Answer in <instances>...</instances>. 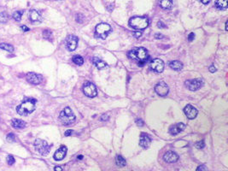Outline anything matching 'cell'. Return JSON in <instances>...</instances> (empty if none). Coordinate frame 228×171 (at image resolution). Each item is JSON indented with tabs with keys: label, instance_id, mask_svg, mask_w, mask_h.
<instances>
[{
	"label": "cell",
	"instance_id": "obj_7",
	"mask_svg": "<svg viewBox=\"0 0 228 171\" xmlns=\"http://www.w3.org/2000/svg\"><path fill=\"white\" fill-rule=\"evenodd\" d=\"M83 92L85 95L87 96L89 98H94L96 97L97 94V91L96 86L92 82H86L84 84L83 86Z\"/></svg>",
	"mask_w": 228,
	"mask_h": 171
},
{
	"label": "cell",
	"instance_id": "obj_34",
	"mask_svg": "<svg viewBox=\"0 0 228 171\" xmlns=\"http://www.w3.org/2000/svg\"><path fill=\"white\" fill-rule=\"evenodd\" d=\"M196 171H208V169H207V167L205 166V165H200V166H198L197 167V169H196Z\"/></svg>",
	"mask_w": 228,
	"mask_h": 171
},
{
	"label": "cell",
	"instance_id": "obj_45",
	"mask_svg": "<svg viewBox=\"0 0 228 171\" xmlns=\"http://www.w3.org/2000/svg\"><path fill=\"white\" fill-rule=\"evenodd\" d=\"M200 2H202L203 4H208L209 2H210V0H199Z\"/></svg>",
	"mask_w": 228,
	"mask_h": 171
},
{
	"label": "cell",
	"instance_id": "obj_41",
	"mask_svg": "<svg viewBox=\"0 0 228 171\" xmlns=\"http://www.w3.org/2000/svg\"><path fill=\"white\" fill-rule=\"evenodd\" d=\"M163 37L164 36L162 35V34H161V33H156V35H155V38H156V39H163Z\"/></svg>",
	"mask_w": 228,
	"mask_h": 171
},
{
	"label": "cell",
	"instance_id": "obj_13",
	"mask_svg": "<svg viewBox=\"0 0 228 171\" xmlns=\"http://www.w3.org/2000/svg\"><path fill=\"white\" fill-rule=\"evenodd\" d=\"M184 112L185 115L189 119H194L197 115V110L196 108L193 107L191 104H187L184 109Z\"/></svg>",
	"mask_w": 228,
	"mask_h": 171
},
{
	"label": "cell",
	"instance_id": "obj_16",
	"mask_svg": "<svg viewBox=\"0 0 228 171\" xmlns=\"http://www.w3.org/2000/svg\"><path fill=\"white\" fill-rule=\"evenodd\" d=\"M67 151H68V149L65 146H62L57 151L55 152L54 154V159L56 160V161H61L63 160L66 157V154H67Z\"/></svg>",
	"mask_w": 228,
	"mask_h": 171
},
{
	"label": "cell",
	"instance_id": "obj_11",
	"mask_svg": "<svg viewBox=\"0 0 228 171\" xmlns=\"http://www.w3.org/2000/svg\"><path fill=\"white\" fill-rule=\"evenodd\" d=\"M155 91L161 97H165V96L168 95V91H169V88H168V85L163 82V81H161L159 83H157L155 87Z\"/></svg>",
	"mask_w": 228,
	"mask_h": 171
},
{
	"label": "cell",
	"instance_id": "obj_5",
	"mask_svg": "<svg viewBox=\"0 0 228 171\" xmlns=\"http://www.w3.org/2000/svg\"><path fill=\"white\" fill-rule=\"evenodd\" d=\"M112 30L111 27L107 23H100L96 27V36L102 40H105Z\"/></svg>",
	"mask_w": 228,
	"mask_h": 171
},
{
	"label": "cell",
	"instance_id": "obj_38",
	"mask_svg": "<svg viewBox=\"0 0 228 171\" xmlns=\"http://www.w3.org/2000/svg\"><path fill=\"white\" fill-rule=\"evenodd\" d=\"M73 133H74V131H73V130H71V129H68V130H67V131L65 132V136L72 135Z\"/></svg>",
	"mask_w": 228,
	"mask_h": 171
},
{
	"label": "cell",
	"instance_id": "obj_43",
	"mask_svg": "<svg viewBox=\"0 0 228 171\" xmlns=\"http://www.w3.org/2000/svg\"><path fill=\"white\" fill-rule=\"evenodd\" d=\"M108 115H104L102 117H101V121H108Z\"/></svg>",
	"mask_w": 228,
	"mask_h": 171
},
{
	"label": "cell",
	"instance_id": "obj_17",
	"mask_svg": "<svg viewBox=\"0 0 228 171\" xmlns=\"http://www.w3.org/2000/svg\"><path fill=\"white\" fill-rule=\"evenodd\" d=\"M185 128V125L182 122H180V123H177L175 125H173L172 127H170L169 129V132L172 135H177L178 134H180V132H182Z\"/></svg>",
	"mask_w": 228,
	"mask_h": 171
},
{
	"label": "cell",
	"instance_id": "obj_9",
	"mask_svg": "<svg viewBox=\"0 0 228 171\" xmlns=\"http://www.w3.org/2000/svg\"><path fill=\"white\" fill-rule=\"evenodd\" d=\"M78 41H79L78 38L75 35H68L65 40L66 47L68 51H70V52L74 51L78 45Z\"/></svg>",
	"mask_w": 228,
	"mask_h": 171
},
{
	"label": "cell",
	"instance_id": "obj_18",
	"mask_svg": "<svg viewBox=\"0 0 228 171\" xmlns=\"http://www.w3.org/2000/svg\"><path fill=\"white\" fill-rule=\"evenodd\" d=\"M11 126L16 129H21L26 127V122L20 119H13L11 122Z\"/></svg>",
	"mask_w": 228,
	"mask_h": 171
},
{
	"label": "cell",
	"instance_id": "obj_20",
	"mask_svg": "<svg viewBox=\"0 0 228 171\" xmlns=\"http://www.w3.org/2000/svg\"><path fill=\"white\" fill-rule=\"evenodd\" d=\"M29 18L32 21H41V16L36 10H31L29 13Z\"/></svg>",
	"mask_w": 228,
	"mask_h": 171
},
{
	"label": "cell",
	"instance_id": "obj_6",
	"mask_svg": "<svg viewBox=\"0 0 228 171\" xmlns=\"http://www.w3.org/2000/svg\"><path fill=\"white\" fill-rule=\"evenodd\" d=\"M34 147L40 154L43 156L47 155L51 151V146H49L48 143L45 140L40 139H37L34 141Z\"/></svg>",
	"mask_w": 228,
	"mask_h": 171
},
{
	"label": "cell",
	"instance_id": "obj_28",
	"mask_svg": "<svg viewBox=\"0 0 228 171\" xmlns=\"http://www.w3.org/2000/svg\"><path fill=\"white\" fill-rule=\"evenodd\" d=\"M24 11L23 10H17V11L14 12L13 14V18L16 21H20L21 19V16L23 15Z\"/></svg>",
	"mask_w": 228,
	"mask_h": 171
},
{
	"label": "cell",
	"instance_id": "obj_8",
	"mask_svg": "<svg viewBox=\"0 0 228 171\" xmlns=\"http://www.w3.org/2000/svg\"><path fill=\"white\" fill-rule=\"evenodd\" d=\"M150 69L156 73H162L164 69V63L160 58H155L150 64Z\"/></svg>",
	"mask_w": 228,
	"mask_h": 171
},
{
	"label": "cell",
	"instance_id": "obj_22",
	"mask_svg": "<svg viewBox=\"0 0 228 171\" xmlns=\"http://www.w3.org/2000/svg\"><path fill=\"white\" fill-rule=\"evenodd\" d=\"M215 7L219 10H226L228 7V0H216Z\"/></svg>",
	"mask_w": 228,
	"mask_h": 171
},
{
	"label": "cell",
	"instance_id": "obj_24",
	"mask_svg": "<svg viewBox=\"0 0 228 171\" xmlns=\"http://www.w3.org/2000/svg\"><path fill=\"white\" fill-rule=\"evenodd\" d=\"M116 164H117L119 167H125V166L127 165V161H126V159H125L122 156L120 155L116 156Z\"/></svg>",
	"mask_w": 228,
	"mask_h": 171
},
{
	"label": "cell",
	"instance_id": "obj_23",
	"mask_svg": "<svg viewBox=\"0 0 228 171\" xmlns=\"http://www.w3.org/2000/svg\"><path fill=\"white\" fill-rule=\"evenodd\" d=\"M160 5L162 8L165 9V10H169L172 8V0H160Z\"/></svg>",
	"mask_w": 228,
	"mask_h": 171
},
{
	"label": "cell",
	"instance_id": "obj_10",
	"mask_svg": "<svg viewBox=\"0 0 228 171\" xmlns=\"http://www.w3.org/2000/svg\"><path fill=\"white\" fill-rule=\"evenodd\" d=\"M26 79L28 80V82H29L30 84H32V85H39L42 82L43 80V76L41 75H39V74H36V73H33V72H30L27 74V76H26Z\"/></svg>",
	"mask_w": 228,
	"mask_h": 171
},
{
	"label": "cell",
	"instance_id": "obj_2",
	"mask_svg": "<svg viewBox=\"0 0 228 171\" xmlns=\"http://www.w3.org/2000/svg\"><path fill=\"white\" fill-rule=\"evenodd\" d=\"M128 56L131 59L136 61L139 66H144L145 63H147L149 59L147 50L143 47H138L132 49L128 53Z\"/></svg>",
	"mask_w": 228,
	"mask_h": 171
},
{
	"label": "cell",
	"instance_id": "obj_40",
	"mask_svg": "<svg viewBox=\"0 0 228 171\" xmlns=\"http://www.w3.org/2000/svg\"><path fill=\"white\" fill-rule=\"evenodd\" d=\"M21 30H22L23 32H28V31L30 30L27 26H24V25H23V26H21Z\"/></svg>",
	"mask_w": 228,
	"mask_h": 171
},
{
	"label": "cell",
	"instance_id": "obj_19",
	"mask_svg": "<svg viewBox=\"0 0 228 171\" xmlns=\"http://www.w3.org/2000/svg\"><path fill=\"white\" fill-rule=\"evenodd\" d=\"M92 63H93V64L96 66L97 68H99V69H102V68H104L105 67H107V64L105 62H104L102 59H100L99 57H97V56L92 58Z\"/></svg>",
	"mask_w": 228,
	"mask_h": 171
},
{
	"label": "cell",
	"instance_id": "obj_32",
	"mask_svg": "<svg viewBox=\"0 0 228 171\" xmlns=\"http://www.w3.org/2000/svg\"><path fill=\"white\" fill-rule=\"evenodd\" d=\"M196 146L198 148V149H203V148L205 146V144H204L203 140H201L199 142H197V143L196 144Z\"/></svg>",
	"mask_w": 228,
	"mask_h": 171
},
{
	"label": "cell",
	"instance_id": "obj_39",
	"mask_svg": "<svg viewBox=\"0 0 228 171\" xmlns=\"http://www.w3.org/2000/svg\"><path fill=\"white\" fill-rule=\"evenodd\" d=\"M208 69H209V71L211 72V73H215V72L216 71V68L215 67V65H211V66H209Z\"/></svg>",
	"mask_w": 228,
	"mask_h": 171
},
{
	"label": "cell",
	"instance_id": "obj_4",
	"mask_svg": "<svg viewBox=\"0 0 228 171\" xmlns=\"http://www.w3.org/2000/svg\"><path fill=\"white\" fill-rule=\"evenodd\" d=\"M59 119L63 125H70L75 121V115L69 107L64 108L59 115Z\"/></svg>",
	"mask_w": 228,
	"mask_h": 171
},
{
	"label": "cell",
	"instance_id": "obj_30",
	"mask_svg": "<svg viewBox=\"0 0 228 171\" xmlns=\"http://www.w3.org/2000/svg\"><path fill=\"white\" fill-rule=\"evenodd\" d=\"M6 139H7V141L8 142H14L15 141V139H16V137L14 135V134L12 133H10L8 135L6 136Z\"/></svg>",
	"mask_w": 228,
	"mask_h": 171
},
{
	"label": "cell",
	"instance_id": "obj_15",
	"mask_svg": "<svg viewBox=\"0 0 228 171\" xmlns=\"http://www.w3.org/2000/svg\"><path fill=\"white\" fill-rule=\"evenodd\" d=\"M150 143H151V139L150 138V136L146 134L145 133H141L139 139L140 146L143 148H148L150 146Z\"/></svg>",
	"mask_w": 228,
	"mask_h": 171
},
{
	"label": "cell",
	"instance_id": "obj_46",
	"mask_svg": "<svg viewBox=\"0 0 228 171\" xmlns=\"http://www.w3.org/2000/svg\"><path fill=\"white\" fill-rule=\"evenodd\" d=\"M82 158H83V156H79V157H77V159L78 160H81Z\"/></svg>",
	"mask_w": 228,
	"mask_h": 171
},
{
	"label": "cell",
	"instance_id": "obj_1",
	"mask_svg": "<svg viewBox=\"0 0 228 171\" xmlns=\"http://www.w3.org/2000/svg\"><path fill=\"white\" fill-rule=\"evenodd\" d=\"M36 103L37 100L35 99H32V98L25 99L22 101V103L16 107V111L19 115L26 116L34 111L36 108Z\"/></svg>",
	"mask_w": 228,
	"mask_h": 171
},
{
	"label": "cell",
	"instance_id": "obj_27",
	"mask_svg": "<svg viewBox=\"0 0 228 171\" xmlns=\"http://www.w3.org/2000/svg\"><path fill=\"white\" fill-rule=\"evenodd\" d=\"M9 20V15L6 12H0V23H6Z\"/></svg>",
	"mask_w": 228,
	"mask_h": 171
},
{
	"label": "cell",
	"instance_id": "obj_25",
	"mask_svg": "<svg viewBox=\"0 0 228 171\" xmlns=\"http://www.w3.org/2000/svg\"><path fill=\"white\" fill-rule=\"evenodd\" d=\"M0 49L2 50H4V51H7V52L12 53L14 52V47L13 45L10 44H7V43H1L0 44Z\"/></svg>",
	"mask_w": 228,
	"mask_h": 171
},
{
	"label": "cell",
	"instance_id": "obj_3",
	"mask_svg": "<svg viewBox=\"0 0 228 171\" xmlns=\"http://www.w3.org/2000/svg\"><path fill=\"white\" fill-rule=\"evenodd\" d=\"M129 25L134 29L143 30L149 26V20L145 16H134L130 19Z\"/></svg>",
	"mask_w": 228,
	"mask_h": 171
},
{
	"label": "cell",
	"instance_id": "obj_42",
	"mask_svg": "<svg viewBox=\"0 0 228 171\" xmlns=\"http://www.w3.org/2000/svg\"><path fill=\"white\" fill-rule=\"evenodd\" d=\"M133 35L135 36L136 38H139L140 36L142 35V33L141 32H135V33H133Z\"/></svg>",
	"mask_w": 228,
	"mask_h": 171
},
{
	"label": "cell",
	"instance_id": "obj_37",
	"mask_svg": "<svg viewBox=\"0 0 228 171\" xmlns=\"http://www.w3.org/2000/svg\"><path fill=\"white\" fill-rule=\"evenodd\" d=\"M136 124L139 127H143L144 126V122L141 119H137L136 120Z\"/></svg>",
	"mask_w": 228,
	"mask_h": 171
},
{
	"label": "cell",
	"instance_id": "obj_12",
	"mask_svg": "<svg viewBox=\"0 0 228 171\" xmlns=\"http://www.w3.org/2000/svg\"><path fill=\"white\" fill-rule=\"evenodd\" d=\"M203 80L201 79H194V80H189L185 81L186 87H188L191 91H196L203 86Z\"/></svg>",
	"mask_w": 228,
	"mask_h": 171
},
{
	"label": "cell",
	"instance_id": "obj_26",
	"mask_svg": "<svg viewBox=\"0 0 228 171\" xmlns=\"http://www.w3.org/2000/svg\"><path fill=\"white\" fill-rule=\"evenodd\" d=\"M73 62L77 65H82L84 64V59L80 55H75V56H73Z\"/></svg>",
	"mask_w": 228,
	"mask_h": 171
},
{
	"label": "cell",
	"instance_id": "obj_29",
	"mask_svg": "<svg viewBox=\"0 0 228 171\" xmlns=\"http://www.w3.org/2000/svg\"><path fill=\"white\" fill-rule=\"evenodd\" d=\"M43 37H44L45 40L51 41L52 39H53L52 32L51 30H44V32H43Z\"/></svg>",
	"mask_w": 228,
	"mask_h": 171
},
{
	"label": "cell",
	"instance_id": "obj_47",
	"mask_svg": "<svg viewBox=\"0 0 228 171\" xmlns=\"http://www.w3.org/2000/svg\"><path fill=\"white\" fill-rule=\"evenodd\" d=\"M227 23L228 22L226 21V30H227Z\"/></svg>",
	"mask_w": 228,
	"mask_h": 171
},
{
	"label": "cell",
	"instance_id": "obj_36",
	"mask_svg": "<svg viewBox=\"0 0 228 171\" xmlns=\"http://www.w3.org/2000/svg\"><path fill=\"white\" fill-rule=\"evenodd\" d=\"M194 38H195V33H191L188 36V40L190 42H192V40H194Z\"/></svg>",
	"mask_w": 228,
	"mask_h": 171
},
{
	"label": "cell",
	"instance_id": "obj_31",
	"mask_svg": "<svg viewBox=\"0 0 228 171\" xmlns=\"http://www.w3.org/2000/svg\"><path fill=\"white\" fill-rule=\"evenodd\" d=\"M7 163H8L9 165H12L15 163V158L12 155H9L8 157H7Z\"/></svg>",
	"mask_w": 228,
	"mask_h": 171
},
{
	"label": "cell",
	"instance_id": "obj_44",
	"mask_svg": "<svg viewBox=\"0 0 228 171\" xmlns=\"http://www.w3.org/2000/svg\"><path fill=\"white\" fill-rule=\"evenodd\" d=\"M54 170H55V171H63V168L61 167V166H56V167L54 168Z\"/></svg>",
	"mask_w": 228,
	"mask_h": 171
},
{
	"label": "cell",
	"instance_id": "obj_14",
	"mask_svg": "<svg viewBox=\"0 0 228 171\" xmlns=\"http://www.w3.org/2000/svg\"><path fill=\"white\" fill-rule=\"evenodd\" d=\"M163 159H164L165 162L169 163H176L177 161L179 160V156L178 154H176L175 152H173L172 151H167L166 153L163 156Z\"/></svg>",
	"mask_w": 228,
	"mask_h": 171
},
{
	"label": "cell",
	"instance_id": "obj_21",
	"mask_svg": "<svg viewBox=\"0 0 228 171\" xmlns=\"http://www.w3.org/2000/svg\"><path fill=\"white\" fill-rule=\"evenodd\" d=\"M169 67L173 68V70L180 71L183 68V64L180 61H172V62L169 63Z\"/></svg>",
	"mask_w": 228,
	"mask_h": 171
},
{
	"label": "cell",
	"instance_id": "obj_33",
	"mask_svg": "<svg viewBox=\"0 0 228 171\" xmlns=\"http://www.w3.org/2000/svg\"><path fill=\"white\" fill-rule=\"evenodd\" d=\"M83 20H84V16H82L81 14H78V15L76 16V21H77L78 22L81 23V22L83 21Z\"/></svg>",
	"mask_w": 228,
	"mask_h": 171
},
{
	"label": "cell",
	"instance_id": "obj_35",
	"mask_svg": "<svg viewBox=\"0 0 228 171\" xmlns=\"http://www.w3.org/2000/svg\"><path fill=\"white\" fill-rule=\"evenodd\" d=\"M157 27L160 28H167V26L165 25L162 21H158V23H157Z\"/></svg>",
	"mask_w": 228,
	"mask_h": 171
}]
</instances>
